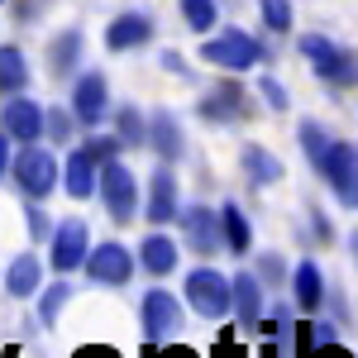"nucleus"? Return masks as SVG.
Masks as SVG:
<instances>
[{
    "mask_svg": "<svg viewBox=\"0 0 358 358\" xmlns=\"http://www.w3.org/2000/svg\"><path fill=\"white\" fill-rule=\"evenodd\" d=\"M201 57H206L210 67H224V72H248V67L263 62V43L248 38V34H239V29H224V34H215V38L201 43Z\"/></svg>",
    "mask_w": 358,
    "mask_h": 358,
    "instance_id": "f257e3e1",
    "label": "nucleus"
},
{
    "mask_svg": "<svg viewBox=\"0 0 358 358\" xmlns=\"http://www.w3.org/2000/svg\"><path fill=\"white\" fill-rule=\"evenodd\" d=\"M187 301H192L196 315H206V320H220L224 310L234 306V282L220 277L215 268H196L187 277Z\"/></svg>",
    "mask_w": 358,
    "mask_h": 358,
    "instance_id": "f03ea898",
    "label": "nucleus"
},
{
    "mask_svg": "<svg viewBox=\"0 0 358 358\" xmlns=\"http://www.w3.org/2000/svg\"><path fill=\"white\" fill-rule=\"evenodd\" d=\"M301 53L315 62V72L334 86H354L358 82V53H344L339 43L330 38H320V34H306L301 38Z\"/></svg>",
    "mask_w": 358,
    "mask_h": 358,
    "instance_id": "7ed1b4c3",
    "label": "nucleus"
},
{
    "mask_svg": "<svg viewBox=\"0 0 358 358\" xmlns=\"http://www.w3.org/2000/svg\"><path fill=\"white\" fill-rule=\"evenodd\" d=\"M101 201H106V210H110L120 224H129V220H134V210H138L134 172H129L124 163H115V158L101 163Z\"/></svg>",
    "mask_w": 358,
    "mask_h": 358,
    "instance_id": "20e7f679",
    "label": "nucleus"
},
{
    "mask_svg": "<svg viewBox=\"0 0 358 358\" xmlns=\"http://www.w3.org/2000/svg\"><path fill=\"white\" fill-rule=\"evenodd\" d=\"M325 182H330V192L349 206V210H358V148L354 143H339L334 138V148H330V158L315 167Z\"/></svg>",
    "mask_w": 358,
    "mask_h": 358,
    "instance_id": "39448f33",
    "label": "nucleus"
},
{
    "mask_svg": "<svg viewBox=\"0 0 358 358\" xmlns=\"http://www.w3.org/2000/svg\"><path fill=\"white\" fill-rule=\"evenodd\" d=\"M15 182H20L24 196L43 201V196L57 187V163L43 153V148H20V158H15Z\"/></svg>",
    "mask_w": 358,
    "mask_h": 358,
    "instance_id": "423d86ee",
    "label": "nucleus"
},
{
    "mask_svg": "<svg viewBox=\"0 0 358 358\" xmlns=\"http://www.w3.org/2000/svg\"><path fill=\"white\" fill-rule=\"evenodd\" d=\"M91 258V234H86L82 220H62L53 229V268L57 273H72V268H86Z\"/></svg>",
    "mask_w": 358,
    "mask_h": 358,
    "instance_id": "0eeeda50",
    "label": "nucleus"
},
{
    "mask_svg": "<svg viewBox=\"0 0 358 358\" xmlns=\"http://www.w3.org/2000/svg\"><path fill=\"white\" fill-rule=\"evenodd\" d=\"M86 273L91 282H106V287H124L129 273H134V253L124 244H96L91 258H86Z\"/></svg>",
    "mask_w": 358,
    "mask_h": 358,
    "instance_id": "6e6552de",
    "label": "nucleus"
},
{
    "mask_svg": "<svg viewBox=\"0 0 358 358\" xmlns=\"http://www.w3.org/2000/svg\"><path fill=\"white\" fill-rule=\"evenodd\" d=\"M177 325H182V306L172 301V292H148V296H143V334L158 344V339H167Z\"/></svg>",
    "mask_w": 358,
    "mask_h": 358,
    "instance_id": "1a4fd4ad",
    "label": "nucleus"
},
{
    "mask_svg": "<svg viewBox=\"0 0 358 358\" xmlns=\"http://www.w3.org/2000/svg\"><path fill=\"white\" fill-rule=\"evenodd\" d=\"M106 110H110L106 77H101V72H91V77H82V82H77V91H72V115H77L82 124H96Z\"/></svg>",
    "mask_w": 358,
    "mask_h": 358,
    "instance_id": "9d476101",
    "label": "nucleus"
},
{
    "mask_svg": "<svg viewBox=\"0 0 358 358\" xmlns=\"http://www.w3.org/2000/svg\"><path fill=\"white\" fill-rule=\"evenodd\" d=\"M182 224H187V239H192L196 253H215V244H220V210H210V206H192L187 215H182Z\"/></svg>",
    "mask_w": 358,
    "mask_h": 358,
    "instance_id": "9b49d317",
    "label": "nucleus"
},
{
    "mask_svg": "<svg viewBox=\"0 0 358 358\" xmlns=\"http://www.w3.org/2000/svg\"><path fill=\"white\" fill-rule=\"evenodd\" d=\"M148 38H153V20H148V15H120V20L106 29V48H115V53L143 48Z\"/></svg>",
    "mask_w": 358,
    "mask_h": 358,
    "instance_id": "f8f14e48",
    "label": "nucleus"
},
{
    "mask_svg": "<svg viewBox=\"0 0 358 358\" xmlns=\"http://www.w3.org/2000/svg\"><path fill=\"white\" fill-rule=\"evenodd\" d=\"M177 215H182V210H177V177H172L167 167H158L153 182H148V220L167 224V220H177Z\"/></svg>",
    "mask_w": 358,
    "mask_h": 358,
    "instance_id": "ddd939ff",
    "label": "nucleus"
},
{
    "mask_svg": "<svg viewBox=\"0 0 358 358\" xmlns=\"http://www.w3.org/2000/svg\"><path fill=\"white\" fill-rule=\"evenodd\" d=\"M43 124H48V120H43V110H38L34 101H24V96L5 106V134L20 138V143H34V138L43 134Z\"/></svg>",
    "mask_w": 358,
    "mask_h": 358,
    "instance_id": "4468645a",
    "label": "nucleus"
},
{
    "mask_svg": "<svg viewBox=\"0 0 358 358\" xmlns=\"http://www.w3.org/2000/svg\"><path fill=\"white\" fill-rule=\"evenodd\" d=\"M62 187H67V196H77V201H86V196L101 187V177H96V153H91V148H77V153L67 158Z\"/></svg>",
    "mask_w": 358,
    "mask_h": 358,
    "instance_id": "2eb2a0df",
    "label": "nucleus"
},
{
    "mask_svg": "<svg viewBox=\"0 0 358 358\" xmlns=\"http://www.w3.org/2000/svg\"><path fill=\"white\" fill-rule=\"evenodd\" d=\"M201 115H206V120H244L248 96L239 91V86H215V91L201 101Z\"/></svg>",
    "mask_w": 358,
    "mask_h": 358,
    "instance_id": "dca6fc26",
    "label": "nucleus"
},
{
    "mask_svg": "<svg viewBox=\"0 0 358 358\" xmlns=\"http://www.w3.org/2000/svg\"><path fill=\"white\" fill-rule=\"evenodd\" d=\"M234 310H239L244 330H253L263 320V287H258V277H248V273L234 277Z\"/></svg>",
    "mask_w": 358,
    "mask_h": 358,
    "instance_id": "f3484780",
    "label": "nucleus"
},
{
    "mask_svg": "<svg viewBox=\"0 0 358 358\" xmlns=\"http://www.w3.org/2000/svg\"><path fill=\"white\" fill-rule=\"evenodd\" d=\"M138 263H143L148 273H158V277L172 273V268H177V244H172L167 234H148V239L138 244Z\"/></svg>",
    "mask_w": 358,
    "mask_h": 358,
    "instance_id": "a211bd4d",
    "label": "nucleus"
},
{
    "mask_svg": "<svg viewBox=\"0 0 358 358\" xmlns=\"http://www.w3.org/2000/svg\"><path fill=\"white\" fill-rule=\"evenodd\" d=\"M148 143L158 148V158H182V129L167 110H158L148 120Z\"/></svg>",
    "mask_w": 358,
    "mask_h": 358,
    "instance_id": "6ab92c4d",
    "label": "nucleus"
},
{
    "mask_svg": "<svg viewBox=\"0 0 358 358\" xmlns=\"http://www.w3.org/2000/svg\"><path fill=\"white\" fill-rule=\"evenodd\" d=\"M292 296H296L301 310H320V301H325V282H320V268H315V263H301V268H296V277H292Z\"/></svg>",
    "mask_w": 358,
    "mask_h": 358,
    "instance_id": "aec40b11",
    "label": "nucleus"
},
{
    "mask_svg": "<svg viewBox=\"0 0 358 358\" xmlns=\"http://www.w3.org/2000/svg\"><path fill=\"white\" fill-rule=\"evenodd\" d=\"M5 287H10L15 296H34V292H38V258H34V253H20V258L10 263V273H5Z\"/></svg>",
    "mask_w": 358,
    "mask_h": 358,
    "instance_id": "412c9836",
    "label": "nucleus"
},
{
    "mask_svg": "<svg viewBox=\"0 0 358 358\" xmlns=\"http://www.w3.org/2000/svg\"><path fill=\"white\" fill-rule=\"evenodd\" d=\"M29 86V67H24V53L20 48H0V91L20 96Z\"/></svg>",
    "mask_w": 358,
    "mask_h": 358,
    "instance_id": "4be33fe9",
    "label": "nucleus"
},
{
    "mask_svg": "<svg viewBox=\"0 0 358 358\" xmlns=\"http://www.w3.org/2000/svg\"><path fill=\"white\" fill-rule=\"evenodd\" d=\"M244 167H248V177H253L258 187H273L277 177H282V163H277L268 148H258V143H248V148H244Z\"/></svg>",
    "mask_w": 358,
    "mask_h": 358,
    "instance_id": "5701e85b",
    "label": "nucleus"
},
{
    "mask_svg": "<svg viewBox=\"0 0 358 358\" xmlns=\"http://www.w3.org/2000/svg\"><path fill=\"white\" fill-rule=\"evenodd\" d=\"M220 220H224V239H229V248H234V253H248V244H253L248 215L239 210V206H220Z\"/></svg>",
    "mask_w": 358,
    "mask_h": 358,
    "instance_id": "b1692460",
    "label": "nucleus"
},
{
    "mask_svg": "<svg viewBox=\"0 0 358 358\" xmlns=\"http://www.w3.org/2000/svg\"><path fill=\"white\" fill-rule=\"evenodd\" d=\"M77 53H82V34H77V29H67L62 38H53V48H48V57H53V72H57V77L77 67Z\"/></svg>",
    "mask_w": 358,
    "mask_h": 358,
    "instance_id": "393cba45",
    "label": "nucleus"
},
{
    "mask_svg": "<svg viewBox=\"0 0 358 358\" xmlns=\"http://www.w3.org/2000/svg\"><path fill=\"white\" fill-rule=\"evenodd\" d=\"M301 148H306V158H310V163L320 167V163H325V158H330L334 138L325 134V129H320L315 120H306V124H301Z\"/></svg>",
    "mask_w": 358,
    "mask_h": 358,
    "instance_id": "a878e982",
    "label": "nucleus"
},
{
    "mask_svg": "<svg viewBox=\"0 0 358 358\" xmlns=\"http://www.w3.org/2000/svg\"><path fill=\"white\" fill-rule=\"evenodd\" d=\"M182 15H187V24H192L196 34H210V24L220 20L215 0H182Z\"/></svg>",
    "mask_w": 358,
    "mask_h": 358,
    "instance_id": "bb28decb",
    "label": "nucleus"
},
{
    "mask_svg": "<svg viewBox=\"0 0 358 358\" xmlns=\"http://www.w3.org/2000/svg\"><path fill=\"white\" fill-rule=\"evenodd\" d=\"M67 296H72V287H67V282H57V287H48V292H43V301H38V315H43V325H57V315H62Z\"/></svg>",
    "mask_w": 358,
    "mask_h": 358,
    "instance_id": "cd10ccee",
    "label": "nucleus"
},
{
    "mask_svg": "<svg viewBox=\"0 0 358 358\" xmlns=\"http://www.w3.org/2000/svg\"><path fill=\"white\" fill-rule=\"evenodd\" d=\"M115 129H120V143H143V138H148V124H143V115H138L134 106H129V110H120Z\"/></svg>",
    "mask_w": 358,
    "mask_h": 358,
    "instance_id": "c85d7f7f",
    "label": "nucleus"
},
{
    "mask_svg": "<svg viewBox=\"0 0 358 358\" xmlns=\"http://www.w3.org/2000/svg\"><path fill=\"white\" fill-rule=\"evenodd\" d=\"M258 5H263L268 29H277V34H287V29H292V5H287V0H258Z\"/></svg>",
    "mask_w": 358,
    "mask_h": 358,
    "instance_id": "c756f323",
    "label": "nucleus"
},
{
    "mask_svg": "<svg viewBox=\"0 0 358 358\" xmlns=\"http://www.w3.org/2000/svg\"><path fill=\"white\" fill-rule=\"evenodd\" d=\"M258 91L268 96V106H273V110H282V106H287V91H282V86H277L273 77H263V86H258Z\"/></svg>",
    "mask_w": 358,
    "mask_h": 358,
    "instance_id": "7c9ffc66",
    "label": "nucleus"
},
{
    "mask_svg": "<svg viewBox=\"0 0 358 358\" xmlns=\"http://www.w3.org/2000/svg\"><path fill=\"white\" fill-rule=\"evenodd\" d=\"M115 143H120V134H115V138H91V153H96V163L115 158Z\"/></svg>",
    "mask_w": 358,
    "mask_h": 358,
    "instance_id": "2f4dec72",
    "label": "nucleus"
},
{
    "mask_svg": "<svg viewBox=\"0 0 358 358\" xmlns=\"http://www.w3.org/2000/svg\"><path fill=\"white\" fill-rule=\"evenodd\" d=\"M43 120H48V129H53V138H67V129H72V120H67V115H62V110L43 115Z\"/></svg>",
    "mask_w": 358,
    "mask_h": 358,
    "instance_id": "473e14b6",
    "label": "nucleus"
},
{
    "mask_svg": "<svg viewBox=\"0 0 358 358\" xmlns=\"http://www.w3.org/2000/svg\"><path fill=\"white\" fill-rule=\"evenodd\" d=\"M306 358H354V354H344V349H334V344H315Z\"/></svg>",
    "mask_w": 358,
    "mask_h": 358,
    "instance_id": "72a5a7b5",
    "label": "nucleus"
},
{
    "mask_svg": "<svg viewBox=\"0 0 358 358\" xmlns=\"http://www.w3.org/2000/svg\"><path fill=\"white\" fill-rule=\"evenodd\" d=\"M10 167V134H0V172Z\"/></svg>",
    "mask_w": 358,
    "mask_h": 358,
    "instance_id": "f704fd0d",
    "label": "nucleus"
},
{
    "mask_svg": "<svg viewBox=\"0 0 358 358\" xmlns=\"http://www.w3.org/2000/svg\"><path fill=\"white\" fill-rule=\"evenodd\" d=\"M349 248H354V263H358V229L349 234Z\"/></svg>",
    "mask_w": 358,
    "mask_h": 358,
    "instance_id": "c9c22d12",
    "label": "nucleus"
},
{
    "mask_svg": "<svg viewBox=\"0 0 358 358\" xmlns=\"http://www.w3.org/2000/svg\"><path fill=\"white\" fill-rule=\"evenodd\" d=\"M258 358H277V344H268V349H263V354H258Z\"/></svg>",
    "mask_w": 358,
    "mask_h": 358,
    "instance_id": "e433bc0d",
    "label": "nucleus"
},
{
    "mask_svg": "<svg viewBox=\"0 0 358 358\" xmlns=\"http://www.w3.org/2000/svg\"><path fill=\"white\" fill-rule=\"evenodd\" d=\"M177 358H196V354H187V349H177Z\"/></svg>",
    "mask_w": 358,
    "mask_h": 358,
    "instance_id": "4c0bfd02",
    "label": "nucleus"
},
{
    "mask_svg": "<svg viewBox=\"0 0 358 358\" xmlns=\"http://www.w3.org/2000/svg\"><path fill=\"white\" fill-rule=\"evenodd\" d=\"M143 358H158V354H143Z\"/></svg>",
    "mask_w": 358,
    "mask_h": 358,
    "instance_id": "58836bf2",
    "label": "nucleus"
}]
</instances>
